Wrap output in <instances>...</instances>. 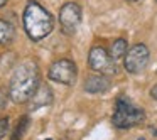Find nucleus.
<instances>
[{"instance_id":"f257e3e1","label":"nucleus","mask_w":157,"mask_h":140,"mask_svg":"<svg viewBox=\"0 0 157 140\" xmlns=\"http://www.w3.org/2000/svg\"><path fill=\"white\" fill-rule=\"evenodd\" d=\"M41 74L36 62L25 61L14 71L9 85V96L14 103H25L32 98L36 89L39 88Z\"/></svg>"},{"instance_id":"f03ea898","label":"nucleus","mask_w":157,"mask_h":140,"mask_svg":"<svg viewBox=\"0 0 157 140\" xmlns=\"http://www.w3.org/2000/svg\"><path fill=\"white\" fill-rule=\"evenodd\" d=\"M22 22H24L25 34L32 41H41L46 36L51 34V31L54 29V19H52V15L41 4H37L34 0L25 5Z\"/></svg>"},{"instance_id":"7ed1b4c3","label":"nucleus","mask_w":157,"mask_h":140,"mask_svg":"<svg viewBox=\"0 0 157 140\" xmlns=\"http://www.w3.org/2000/svg\"><path fill=\"white\" fill-rule=\"evenodd\" d=\"M145 120V112L144 108L137 106L135 103H132L128 98L125 96H120L115 101V110H113V125L117 128H132L137 127Z\"/></svg>"},{"instance_id":"20e7f679","label":"nucleus","mask_w":157,"mask_h":140,"mask_svg":"<svg viewBox=\"0 0 157 140\" xmlns=\"http://www.w3.org/2000/svg\"><path fill=\"white\" fill-rule=\"evenodd\" d=\"M150 61V51L145 44H135L127 51L123 58V66L130 74H140L144 69L149 66Z\"/></svg>"},{"instance_id":"39448f33","label":"nucleus","mask_w":157,"mask_h":140,"mask_svg":"<svg viewBox=\"0 0 157 140\" xmlns=\"http://www.w3.org/2000/svg\"><path fill=\"white\" fill-rule=\"evenodd\" d=\"M88 66L90 69L96 73H101V74H115L118 71L117 68V61L110 56V51H106L105 47H93L90 51V56H88Z\"/></svg>"},{"instance_id":"423d86ee","label":"nucleus","mask_w":157,"mask_h":140,"mask_svg":"<svg viewBox=\"0 0 157 140\" xmlns=\"http://www.w3.org/2000/svg\"><path fill=\"white\" fill-rule=\"evenodd\" d=\"M48 76L51 81L61 83V85H73L76 81V76H78V68L69 59H59L51 64Z\"/></svg>"},{"instance_id":"0eeeda50","label":"nucleus","mask_w":157,"mask_h":140,"mask_svg":"<svg viewBox=\"0 0 157 140\" xmlns=\"http://www.w3.org/2000/svg\"><path fill=\"white\" fill-rule=\"evenodd\" d=\"M59 24L64 34L73 36L81 24V7L75 2H68L59 10Z\"/></svg>"},{"instance_id":"6e6552de","label":"nucleus","mask_w":157,"mask_h":140,"mask_svg":"<svg viewBox=\"0 0 157 140\" xmlns=\"http://www.w3.org/2000/svg\"><path fill=\"white\" fill-rule=\"evenodd\" d=\"M85 91L86 93H106L112 88V79L106 74H91L85 79Z\"/></svg>"},{"instance_id":"1a4fd4ad","label":"nucleus","mask_w":157,"mask_h":140,"mask_svg":"<svg viewBox=\"0 0 157 140\" xmlns=\"http://www.w3.org/2000/svg\"><path fill=\"white\" fill-rule=\"evenodd\" d=\"M31 101V110H37L41 106H49L52 103V89L48 85H39L36 93L32 95Z\"/></svg>"},{"instance_id":"9d476101","label":"nucleus","mask_w":157,"mask_h":140,"mask_svg":"<svg viewBox=\"0 0 157 140\" xmlns=\"http://www.w3.org/2000/svg\"><path fill=\"white\" fill-rule=\"evenodd\" d=\"M15 37V29L10 22L0 19V44L2 46H9L14 42Z\"/></svg>"},{"instance_id":"9b49d317","label":"nucleus","mask_w":157,"mask_h":140,"mask_svg":"<svg viewBox=\"0 0 157 140\" xmlns=\"http://www.w3.org/2000/svg\"><path fill=\"white\" fill-rule=\"evenodd\" d=\"M127 51H128V44H127V41L123 37H118L117 41H113L112 47H110V56H112L115 61H118V59L125 58Z\"/></svg>"},{"instance_id":"f8f14e48","label":"nucleus","mask_w":157,"mask_h":140,"mask_svg":"<svg viewBox=\"0 0 157 140\" xmlns=\"http://www.w3.org/2000/svg\"><path fill=\"white\" fill-rule=\"evenodd\" d=\"M29 123H31V120H29L27 115L21 116V118H19V122H17L15 130L12 132L10 140H22V137L25 135V132H27V128H29Z\"/></svg>"},{"instance_id":"ddd939ff","label":"nucleus","mask_w":157,"mask_h":140,"mask_svg":"<svg viewBox=\"0 0 157 140\" xmlns=\"http://www.w3.org/2000/svg\"><path fill=\"white\" fill-rule=\"evenodd\" d=\"M7 132H9V116H2L0 118V140L4 138Z\"/></svg>"},{"instance_id":"4468645a","label":"nucleus","mask_w":157,"mask_h":140,"mask_svg":"<svg viewBox=\"0 0 157 140\" xmlns=\"http://www.w3.org/2000/svg\"><path fill=\"white\" fill-rule=\"evenodd\" d=\"M7 98H9V95H7V91L5 89H0V112L5 108V105H7Z\"/></svg>"},{"instance_id":"2eb2a0df","label":"nucleus","mask_w":157,"mask_h":140,"mask_svg":"<svg viewBox=\"0 0 157 140\" xmlns=\"http://www.w3.org/2000/svg\"><path fill=\"white\" fill-rule=\"evenodd\" d=\"M150 96H152L154 100H157V85H154L152 88H150Z\"/></svg>"},{"instance_id":"dca6fc26","label":"nucleus","mask_w":157,"mask_h":140,"mask_svg":"<svg viewBox=\"0 0 157 140\" xmlns=\"http://www.w3.org/2000/svg\"><path fill=\"white\" fill-rule=\"evenodd\" d=\"M5 4H7V0H0V9L4 7V5H5Z\"/></svg>"},{"instance_id":"f3484780","label":"nucleus","mask_w":157,"mask_h":140,"mask_svg":"<svg viewBox=\"0 0 157 140\" xmlns=\"http://www.w3.org/2000/svg\"><path fill=\"white\" fill-rule=\"evenodd\" d=\"M128 2H139V0H128Z\"/></svg>"},{"instance_id":"a211bd4d","label":"nucleus","mask_w":157,"mask_h":140,"mask_svg":"<svg viewBox=\"0 0 157 140\" xmlns=\"http://www.w3.org/2000/svg\"><path fill=\"white\" fill-rule=\"evenodd\" d=\"M140 140H145V138H140Z\"/></svg>"},{"instance_id":"6ab92c4d","label":"nucleus","mask_w":157,"mask_h":140,"mask_svg":"<svg viewBox=\"0 0 157 140\" xmlns=\"http://www.w3.org/2000/svg\"><path fill=\"white\" fill-rule=\"evenodd\" d=\"M155 2H157V0H155Z\"/></svg>"}]
</instances>
